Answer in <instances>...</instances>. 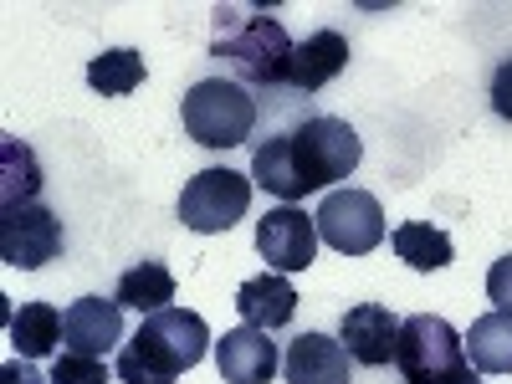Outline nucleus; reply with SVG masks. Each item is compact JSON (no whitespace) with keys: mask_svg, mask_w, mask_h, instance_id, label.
Returning <instances> with one entry per match:
<instances>
[{"mask_svg":"<svg viewBox=\"0 0 512 384\" xmlns=\"http://www.w3.org/2000/svg\"><path fill=\"white\" fill-rule=\"evenodd\" d=\"M251 205V180L236 169H200L180 195V221L195 236H221L231 231Z\"/></svg>","mask_w":512,"mask_h":384,"instance_id":"obj_6","label":"nucleus"},{"mask_svg":"<svg viewBox=\"0 0 512 384\" xmlns=\"http://www.w3.org/2000/svg\"><path fill=\"white\" fill-rule=\"evenodd\" d=\"M236 313L246 328H287L297 318V287L282 277V272H262V277H246L236 287Z\"/></svg>","mask_w":512,"mask_h":384,"instance_id":"obj_14","label":"nucleus"},{"mask_svg":"<svg viewBox=\"0 0 512 384\" xmlns=\"http://www.w3.org/2000/svg\"><path fill=\"white\" fill-rule=\"evenodd\" d=\"M62 338L72 354L103 359L113 344H123V303L118 297H77L62 313Z\"/></svg>","mask_w":512,"mask_h":384,"instance_id":"obj_11","label":"nucleus"},{"mask_svg":"<svg viewBox=\"0 0 512 384\" xmlns=\"http://www.w3.org/2000/svg\"><path fill=\"white\" fill-rule=\"evenodd\" d=\"M210 344H216V338H210V328H205L200 313L164 308V313H149L144 328L118 349L113 374L123 384H175L185 369H195L205 359Z\"/></svg>","mask_w":512,"mask_h":384,"instance_id":"obj_1","label":"nucleus"},{"mask_svg":"<svg viewBox=\"0 0 512 384\" xmlns=\"http://www.w3.org/2000/svg\"><path fill=\"white\" fill-rule=\"evenodd\" d=\"M62 256V221L47 205H0V262L16 272H36Z\"/></svg>","mask_w":512,"mask_h":384,"instance_id":"obj_7","label":"nucleus"},{"mask_svg":"<svg viewBox=\"0 0 512 384\" xmlns=\"http://www.w3.org/2000/svg\"><path fill=\"white\" fill-rule=\"evenodd\" d=\"M41 190V164L21 139L0 144V205H26Z\"/></svg>","mask_w":512,"mask_h":384,"instance_id":"obj_21","label":"nucleus"},{"mask_svg":"<svg viewBox=\"0 0 512 384\" xmlns=\"http://www.w3.org/2000/svg\"><path fill=\"white\" fill-rule=\"evenodd\" d=\"M256 251L272 272H308L318 256V221L297 205H277L256 221Z\"/></svg>","mask_w":512,"mask_h":384,"instance_id":"obj_9","label":"nucleus"},{"mask_svg":"<svg viewBox=\"0 0 512 384\" xmlns=\"http://www.w3.org/2000/svg\"><path fill=\"white\" fill-rule=\"evenodd\" d=\"M390 246H395L400 262H410L415 272H441V267H451V256H456L451 236L436 231V226H425V221L395 226V231H390Z\"/></svg>","mask_w":512,"mask_h":384,"instance_id":"obj_20","label":"nucleus"},{"mask_svg":"<svg viewBox=\"0 0 512 384\" xmlns=\"http://www.w3.org/2000/svg\"><path fill=\"white\" fill-rule=\"evenodd\" d=\"M282 379L287 384H354V359L349 349L328 333H303L287 344L282 359Z\"/></svg>","mask_w":512,"mask_h":384,"instance_id":"obj_13","label":"nucleus"},{"mask_svg":"<svg viewBox=\"0 0 512 384\" xmlns=\"http://www.w3.org/2000/svg\"><path fill=\"white\" fill-rule=\"evenodd\" d=\"M180 118H185V134L200 149H236L256 128V98L231 77H205L185 93Z\"/></svg>","mask_w":512,"mask_h":384,"instance_id":"obj_4","label":"nucleus"},{"mask_svg":"<svg viewBox=\"0 0 512 384\" xmlns=\"http://www.w3.org/2000/svg\"><path fill=\"white\" fill-rule=\"evenodd\" d=\"M313 221H318V241H328L344 256H364L384 241V205L369 190H333Z\"/></svg>","mask_w":512,"mask_h":384,"instance_id":"obj_8","label":"nucleus"},{"mask_svg":"<svg viewBox=\"0 0 512 384\" xmlns=\"http://www.w3.org/2000/svg\"><path fill=\"white\" fill-rule=\"evenodd\" d=\"M113 374H108V364L103 359H93V354H62L57 364H52V374H47V384H108Z\"/></svg>","mask_w":512,"mask_h":384,"instance_id":"obj_23","label":"nucleus"},{"mask_svg":"<svg viewBox=\"0 0 512 384\" xmlns=\"http://www.w3.org/2000/svg\"><path fill=\"white\" fill-rule=\"evenodd\" d=\"M118 303L123 308H134V313H164L169 303H175V272H169L164 262H139V267H128L118 277Z\"/></svg>","mask_w":512,"mask_h":384,"instance_id":"obj_18","label":"nucleus"},{"mask_svg":"<svg viewBox=\"0 0 512 384\" xmlns=\"http://www.w3.org/2000/svg\"><path fill=\"white\" fill-rule=\"evenodd\" d=\"M492 113L497 118H512V57L492 72Z\"/></svg>","mask_w":512,"mask_h":384,"instance_id":"obj_25","label":"nucleus"},{"mask_svg":"<svg viewBox=\"0 0 512 384\" xmlns=\"http://www.w3.org/2000/svg\"><path fill=\"white\" fill-rule=\"evenodd\" d=\"M487 297L497 303V313H512V256L492 262V272H487Z\"/></svg>","mask_w":512,"mask_h":384,"instance_id":"obj_24","label":"nucleus"},{"mask_svg":"<svg viewBox=\"0 0 512 384\" xmlns=\"http://www.w3.org/2000/svg\"><path fill=\"white\" fill-rule=\"evenodd\" d=\"M395 364L405 384H466L477 374L472 359H466V338L436 313H415L400 323Z\"/></svg>","mask_w":512,"mask_h":384,"instance_id":"obj_3","label":"nucleus"},{"mask_svg":"<svg viewBox=\"0 0 512 384\" xmlns=\"http://www.w3.org/2000/svg\"><path fill=\"white\" fill-rule=\"evenodd\" d=\"M57 344H67L62 338V313L52 308V303H21L16 313H11V349H16V359H47Z\"/></svg>","mask_w":512,"mask_h":384,"instance_id":"obj_16","label":"nucleus"},{"mask_svg":"<svg viewBox=\"0 0 512 384\" xmlns=\"http://www.w3.org/2000/svg\"><path fill=\"white\" fill-rule=\"evenodd\" d=\"M0 384H47V379L36 374V364H31V359H11L6 369H0Z\"/></svg>","mask_w":512,"mask_h":384,"instance_id":"obj_26","label":"nucleus"},{"mask_svg":"<svg viewBox=\"0 0 512 384\" xmlns=\"http://www.w3.org/2000/svg\"><path fill=\"white\" fill-rule=\"evenodd\" d=\"M251 185H262V190L277 195L282 205H297V200L308 195L303 180H297V169H292V144H287V134L267 139L262 149L251 154Z\"/></svg>","mask_w":512,"mask_h":384,"instance_id":"obj_19","label":"nucleus"},{"mask_svg":"<svg viewBox=\"0 0 512 384\" xmlns=\"http://www.w3.org/2000/svg\"><path fill=\"white\" fill-rule=\"evenodd\" d=\"M210 52L241 77V88L246 82L251 88H277V82H287L297 47L287 41L277 16L251 11V6H216V41H210Z\"/></svg>","mask_w":512,"mask_h":384,"instance_id":"obj_2","label":"nucleus"},{"mask_svg":"<svg viewBox=\"0 0 512 384\" xmlns=\"http://www.w3.org/2000/svg\"><path fill=\"white\" fill-rule=\"evenodd\" d=\"M349 67V41L338 31H313L308 41H297L292 67H287V88L297 93H318Z\"/></svg>","mask_w":512,"mask_h":384,"instance_id":"obj_15","label":"nucleus"},{"mask_svg":"<svg viewBox=\"0 0 512 384\" xmlns=\"http://www.w3.org/2000/svg\"><path fill=\"white\" fill-rule=\"evenodd\" d=\"M466 384H482V374H472V379H466Z\"/></svg>","mask_w":512,"mask_h":384,"instance_id":"obj_27","label":"nucleus"},{"mask_svg":"<svg viewBox=\"0 0 512 384\" xmlns=\"http://www.w3.org/2000/svg\"><path fill=\"white\" fill-rule=\"evenodd\" d=\"M277 344L262 333V328H226L216 338V369L226 384H272L277 374Z\"/></svg>","mask_w":512,"mask_h":384,"instance_id":"obj_12","label":"nucleus"},{"mask_svg":"<svg viewBox=\"0 0 512 384\" xmlns=\"http://www.w3.org/2000/svg\"><path fill=\"white\" fill-rule=\"evenodd\" d=\"M88 82H93V93H103V98H128L144 82V57L134 47H113V52L88 62Z\"/></svg>","mask_w":512,"mask_h":384,"instance_id":"obj_22","label":"nucleus"},{"mask_svg":"<svg viewBox=\"0 0 512 384\" xmlns=\"http://www.w3.org/2000/svg\"><path fill=\"white\" fill-rule=\"evenodd\" d=\"M400 323H405V318H395L384 303H359V308L344 313V323H338V344L349 349L354 364L379 369V364H390V359H395Z\"/></svg>","mask_w":512,"mask_h":384,"instance_id":"obj_10","label":"nucleus"},{"mask_svg":"<svg viewBox=\"0 0 512 384\" xmlns=\"http://www.w3.org/2000/svg\"><path fill=\"white\" fill-rule=\"evenodd\" d=\"M292 169H297V180H303V190H328L338 180H349L354 169H359V134L344 123V118H308V123H297L292 134Z\"/></svg>","mask_w":512,"mask_h":384,"instance_id":"obj_5","label":"nucleus"},{"mask_svg":"<svg viewBox=\"0 0 512 384\" xmlns=\"http://www.w3.org/2000/svg\"><path fill=\"white\" fill-rule=\"evenodd\" d=\"M466 359L477 374H512V313H482L466 333Z\"/></svg>","mask_w":512,"mask_h":384,"instance_id":"obj_17","label":"nucleus"}]
</instances>
